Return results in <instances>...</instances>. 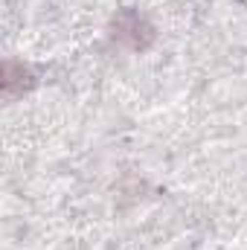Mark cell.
Returning a JSON list of instances; mask_svg holds the SVG:
<instances>
[{
	"label": "cell",
	"instance_id": "cell-1",
	"mask_svg": "<svg viewBox=\"0 0 247 250\" xmlns=\"http://www.w3.org/2000/svg\"><path fill=\"white\" fill-rule=\"evenodd\" d=\"M108 38L111 44H117L120 50L128 53H148L157 41V26L151 23V18L134 6H123L111 15L108 21Z\"/></svg>",
	"mask_w": 247,
	"mask_h": 250
},
{
	"label": "cell",
	"instance_id": "cell-2",
	"mask_svg": "<svg viewBox=\"0 0 247 250\" xmlns=\"http://www.w3.org/2000/svg\"><path fill=\"white\" fill-rule=\"evenodd\" d=\"M38 87V73L29 67L26 62H18V59H6L3 70H0V90L3 96L12 102V99H21L23 93L35 90Z\"/></svg>",
	"mask_w": 247,
	"mask_h": 250
}]
</instances>
